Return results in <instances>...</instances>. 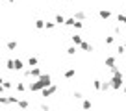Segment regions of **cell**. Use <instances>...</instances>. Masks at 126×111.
Masks as SVG:
<instances>
[{
    "label": "cell",
    "instance_id": "cell-3",
    "mask_svg": "<svg viewBox=\"0 0 126 111\" xmlns=\"http://www.w3.org/2000/svg\"><path fill=\"white\" fill-rule=\"evenodd\" d=\"M72 19H74V20H80V22H82V20H85V19H87V13L83 11V9H78V11H74Z\"/></svg>",
    "mask_w": 126,
    "mask_h": 111
},
{
    "label": "cell",
    "instance_id": "cell-20",
    "mask_svg": "<svg viewBox=\"0 0 126 111\" xmlns=\"http://www.w3.org/2000/svg\"><path fill=\"white\" fill-rule=\"evenodd\" d=\"M67 56H71V57L76 56V46H74V44H71V46L67 48Z\"/></svg>",
    "mask_w": 126,
    "mask_h": 111
},
{
    "label": "cell",
    "instance_id": "cell-37",
    "mask_svg": "<svg viewBox=\"0 0 126 111\" xmlns=\"http://www.w3.org/2000/svg\"><path fill=\"white\" fill-rule=\"evenodd\" d=\"M8 2H11V4H13V2H17V0H8Z\"/></svg>",
    "mask_w": 126,
    "mask_h": 111
},
{
    "label": "cell",
    "instance_id": "cell-10",
    "mask_svg": "<svg viewBox=\"0 0 126 111\" xmlns=\"http://www.w3.org/2000/svg\"><path fill=\"white\" fill-rule=\"evenodd\" d=\"M54 24H56V26H61V24H65V17H63L61 13H58V15L54 17Z\"/></svg>",
    "mask_w": 126,
    "mask_h": 111
},
{
    "label": "cell",
    "instance_id": "cell-11",
    "mask_svg": "<svg viewBox=\"0 0 126 111\" xmlns=\"http://www.w3.org/2000/svg\"><path fill=\"white\" fill-rule=\"evenodd\" d=\"M80 48H82L83 52H93V44H91V43H87V41H82Z\"/></svg>",
    "mask_w": 126,
    "mask_h": 111
},
{
    "label": "cell",
    "instance_id": "cell-1",
    "mask_svg": "<svg viewBox=\"0 0 126 111\" xmlns=\"http://www.w3.org/2000/svg\"><path fill=\"white\" fill-rule=\"evenodd\" d=\"M52 76L50 74H41L39 78H35V82H30L26 85L28 87V91H32V93H41L45 87H48V85H52Z\"/></svg>",
    "mask_w": 126,
    "mask_h": 111
},
{
    "label": "cell",
    "instance_id": "cell-38",
    "mask_svg": "<svg viewBox=\"0 0 126 111\" xmlns=\"http://www.w3.org/2000/svg\"><path fill=\"white\" fill-rule=\"evenodd\" d=\"M122 46H124V48H126V43H124V44H122Z\"/></svg>",
    "mask_w": 126,
    "mask_h": 111
},
{
    "label": "cell",
    "instance_id": "cell-16",
    "mask_svg": "<svg viewBox=\"0 0 126 111\" xmlns=\"http://www.w3.org/2000/svg\"><path fill=\"white\" fill-rule=\"evenodd\" d=\"M37 63H39V59L37 57H33V56H30V59H28V67H37Z\"/></svg>",
    "mask_w": 126,
    "mask_h": 111
},
{
    "label": "cell",
    "instance_id": "cell-13",
    "mask_svg": "<svg viewBox=\"0 0 126 111\" xmlns=\"http://www.w3.org/2000/svg\"><path fill=\"white\" fill-rule=\"evenodd\" d=\"M91 107H93V102H91V100H87V98L82 100V109H83V111H89Z\"/></svg>",
    "mask_w": 126,
    "mask_h": 111
},
{
    "label": "cell",
    "instance_id": "cell-31",
    "mask_svg": "<svg viewBox=\"0 0 126 111\" xmlns=\"http://www.w3.org/2000/svg\"><path fill=\"white\" fill-rule=\"evenodd\" d=\"M0 104H2V106H6V104H8V96L0 95Z\"/></svg>",
    "mask_w": 126,
    "mask_h": 111
},
{
    "label": "cell",
    "instance_id": "cell-40",
    "mask_svg": "<svg viewBox=\"0 0 126 111\" xmlns=\"http://www.w3.org/2000/svg\"><path fill=\"white\" fill-rule=\"evenodd\" d=\"M124 9H126V6H124Z\"/></svg>",
    "mask_w": 126,
    "mask_h": 111
},
{
    "label": "cell",
    "instance_id": "cell-5",
    "mask_svg": "<svg viewBox=\"0 0 126 111\" xmlns=\"http://www.w3.org/2000/svg\"><path fill=\"white\" fill-rule=\"evenodd\" d=\"M41 74H43V70H41L39 67H32L30 69V78H39Z\"/></svg>",
    "mask_w": 126,
    "mask_h": 111
},
{
    "label": "cell",
    "instance_id": "cell-6",
    "mask_svg": "<svg viewBox=\"0 0 126 111\" xmlns=\"http://www.w3.org/2000/svg\"><path fill=\"white\" fill-rule=\"evenodd\" d=\"M13 70H24V61L22 59H13Z\"/></svg>",
    "mask_w": 126,
    "mask_h": 111
},
{
    "label": "cell",
    "instance_id": "cell-36",
    "mask_svg": "<svg viewBox=\"0 0 126 111\" xmlns=\"http://www.w3.org/2000/svg\"><path fill=\"white\" fill-rule=\"evenodd\" d=\"M4 91H6V89L2 87V83H0V95H4Z\"/></svg>",
    "mask_w": 126,
    "mask_h": 111
},
{
    "label": "cell",
    "instance_id": "cell-35",
    "mask_svg": "<svg viewBox=\"0 0 126 111\" xmlns=\"http://www.w3.org/2000/svg\"><path fill=\"white\" fill-rule=\"evenodd\" d=\"M121 89H122V93H124V95H126V82L122 83V87H121Z\"/></svg>",
    "mask_w": 126,
    "mask_h": 111
},
{
    "label": "cell",
    "instance_id": "cell-15",
    "mask_svg": "<svg viewBox=\"0 0 126 111\" xmlns=\"http://www.w3.org/2000/svg\"><path fill=\"white\" fill-rule=\"evenodd\" d=\"M17 106H19L20 109H28V107H30V102H28V100H20V98H19V102H17Z\"/></svg>",
    "mask_w": 126,
    "mask_h": 111
},
{
    "label": "cell",
    "instance_id": "cell-25",
    "mask_svg": "<svg viewBox=\"0 0 126 111\" xmlns=\"http://www.w3.org/2000/svg\"><path fill=\"white\" fill-rule=\"evenodd\" d=\"M74 22H76V20L72 19V17H69V19H65V26H71V28H72V24H74Z\"/></svg>",
    "mask_w": 126,
    "mask_h": 111
},
{
    "label": "cell",
    "instance_id": "cell-12",
    "mask_svg": "<svg viewBox=\"0 0 126 111\" xmlns=\"http://www.w3.org/2000/svg\"><path fill=\"white\" fill-rule=\"evenodd\" d=\"M6 46H8V50H9V52H13V50H17L19 43H17L15 39H11V41H8V44H6Z\"/></svg>",
    "mask_w": 126,
    "mask_h": 111
},
{
    "label": "cell",
    "instance_id": "cell-21",
    "mask_svg": "<svg viewBox=\"0 0 126 111\" xmlns=\"http://www.w3.org/2000/svg\"><path fill=\"white\" fill-rule=\"evenodd\" d=\"M39 111H50V106H48L47 102H41L39 104Z\"/></svg>",
    "mask_w": 126,
    "mask_h": 111
},
{
    "label": "cell",
    "instance_id": "cell-19",
    "mask_svg": "<svg viewBox=\"0 0 126 111\" xmlns=\"http://www.w3.org/2000/svg\"><path fill=\"white\" fill-rule=\"evenodd\" d=\"M117 22H121V24L126 26V13H119L117 15Z\"/></svg>",
    "mask_w": 126,
    "mask_h": 111
},
{
    "label": "cell",
    "instance_id": "cell-18",
    "mask_svg": "<svg viewBox=\"0 0 126 111\" xmlns=\"http://www.w3.org/2000/svg\"><path fill=\"white\" fill-rule=\"evenodd\" d=\"M93 87H94V91H100V87H102V80H93Z\"/></svg>",
    "mask_w": 126,
    "mask_h": 111
},
{
    "label": "cell",
    "instance_id": "cell-23",
    "mask_svg": "<svg viewBox=\"0 0 126 111\" xmlns=\"http://www.w3.org/2000/svg\"><path fill=\"white\" fill-rule=\"evenodd\" d=\"M115 52H117L119 56H124V54H126V48L122 46V44H119V46H117V50H115Z\"/></svg>",
    "mask_w": 126,
    "mask_h": 111
},
{
    "label": "cell",
    "instance_id": "cell-8",
    "mask_svg": "<svg viewBox=\"0 0 126 111\" xmlns=\"http://www.w3.org/2000/svg\"><path fill=\"white\" fill-rule=\"evenodd\" d=\"M76 74V67H71V69H67V70L63 72V78H67V80H71L72 76Z\"/></svg>",
    "mask_w": 126,
    "mask_h": 111
},
{
    "label": "cell",
    "instance_id": "cell-9",
    "mask_svg": "<svg viewBox=\"0 0 126 111\" xmlns=\"http://www.w3.org/2000/svg\"><path fill=\"white\" fill-rule=\"evenodd\" d=\"M71 41H72V44H74V46H80V44H82V35H80V33H74V35L71 37Z\"/></svg>",
    "mask_w": 126,
    "mask_h": 111
},
{
    "label": "cell",
    "instance_id": "cell-27",
    "mask_svg": "<svg viewBox=\"0 0 126 111\" xmlns=\"http://www.w3.org/2000/svg\"><path fill=\"white\" fill-rule=\"evenodd\" d=\"M19 102V96H8V104H17Z\"/></svg>",
    "mask_w": 126,
    "mask_h": 111
},
{
    "label": "cell",
    "instance_id": "cell-29",
    "mask_svg": "<svg viewBox=\"0 0 126 111\" xmlns=\"http://www.w3.org/2000/svg\"><path fill=\"white\" fill-rule=\"evenodd\" d=\"M113 43H115V37L113 35H108L106 37V44H113Z\"/></svg>",
    "mask_w": 126,
    "mask_h": 111
},
{
    "label": "cell",
    "instance_id": "cell-7",
    "mask_svg": "<svg viewBox=\"0 0 126 111\" xmlns=\"http://www.w3.org/2000/svg\"><path fill=\"white\" fill-rule=\"evenodd\" d=\"M98 17H100L102 20H108V19H111V11H110V9H100V11H98Z\"/></svg>",
    "mask_w": 126,
    "mask_h": 111
},
{
    "label": "cell",
    "instance_id": "cell-26",
    "mask_svg": "<svg viewBox=\"0 0 126 111\" xmlns=\"http://www.w3.org/2000/svg\"><path fill=\"white\" fill-rule=\"evenodd\" d=\"M72 28H74V30H82V28H83V22H80V20H76V22L72 24Z\"/></svg>",
    "mask_w": 126,
    "mask_h": 111
},
{
    "label": "cell",
    "instance_id": "cell-2",
    "mask_svg": "<svg viewBox=\"0 0 126 111\" xmlns=\"http://www.w3.org/2000/svg\"><path fill=\"white\" fill-rule=\"evenodd\" d=\"M56 91H58V85L52 83V85H48V87H45L43 91H41V96H43V98H50V96L56 95Z\"/></svg>",
    "mask_w": 126,
    "mask_h": 111
},
{
    "label": "cell",
    "instance_id": "cell-17",
    "mask_svg": "<svg viewBox=\"0 0 126 111\" xmlns=\"http://www.w3.org/2000/svg\"><path fill=\"white\" fill-rule=\"evenodd\" d=\"M33 26H35L37 30H45V20L43 19H37L35 22H33Z\"/></svg>",
    "mask_w": 126,
    "mask_h": 111
},
{
    "label": "cell",
    "instance_id": "cell-32",
    "mask_svg": "<svg viewBox=\"0 0 126 111\" xmlns=\"http://www.w3.org/2000/svg\"><path fill=\"white\" fill-rule=\"evenodd\" d=\"M6 65H8V70H13V59H8Z\"/></svg>",
    "mask_w": 126,
    "mask_h": 111
},
{
    "label": "cell",
    "instance_id": "cell-30",
    "mask_svg": "<svg viewBox=\"0 0 126 111\" xmlns=\"http://www.w3.org/2000/svg\"><path fill=\"white\" fill-rule=\"evenodd\" d=\"M72 96H74L76 100H83V93H80V91H76V93H74Z\"/></svg>",
    "mask_w": 126,
    "mask_h": 111
},
{
    "label": "cell",
    "instance_id": "cell-4",
    "mask_svg": "<svg viewBox=\"0 0 126 111\" xmlns=\"http://www.w3.org/2000/svg\"><path fill=\"white\" fill-rule=\"evenodd\" d=\"M104 63H106V67L111 69V67H115V65H117V57H115V56H108Z\"/></svg>",
    "mask_w": 126,
    "mask_h": 111
},
{
    "label": "cell",
    "instance_id": "cell-39",
    "mask_svg": "<svg viewBox=\"0 0 126 111\" xmlns=\"http://www.w3.org/2000/svg\"><path fill=\"white\" fill-rule=\"evenodd\" d=\"M124 67H126V61H124Z\"/></svg>",
    "mask_w": 126,
    "mask_h": 111
},
{
    "label": "cell",
    "instance_id": "cell-22",
    "mask_svg": "<svg viewBox=\"0 0 126 111\" xmlns=\"http://www.w3.org/2000/svg\"><path fill=\"white\" fill-rule=\"evenodd\" d=\"M2 87H4V89H11V87H13V82H9V80H4V82H2Z\"/></svg>",
    "mask_w": 126,
    "mask_h": 111
},
{
    "label": "cell",
    "instance_id": "cell-24",
    "mask_svg": "<svg viewBox=\"0 0 126 111\" xmlns=\"http://www.w3.org/2000/svg\"><path fill=\"white\" fill-rule=\"evenodd\" d=\"M110 89H111L110 82H102V87H100V91H110Z\"/></svg>",
    "mask_w": 126,
    "mask_h": 111
},
{
    "label": "cell",
    "instance_id": "cell-33",
    "mask_svg": "<svg viewBox=\"0 0 126 111\" xmlns=\"http://www.w3.org/2000/svg\"><path fill=\"white\" fill-rule=\"evenodd\" d=\"M113 33H115V35H119V33H121V24H117V26L113 28Z\"/></svg>",
    "mask_w": 126,
    "mask_h": 111
},
{
    "label": "cell",
    "instance_id": "cell-14",
    "mask_svg": "<svg viewBox=\"0 0 126 111\" xmlns=\"http://www.w3.org/2000/svg\"><path fill=\"white\" fill-rule=\"evenodd\" d=\"M13 87H15L19 93H24V91L28 89V87H26V83H24V82H17V85H13Z\"/></svg>",
    "mask_w": 126,
    "mask_h": 111
},
{
    "label": "cell",
    "instance_id": "cell-28",
    "mask_svg": "<svg viewBox=\"0 0 126 111\" xmlns=\"http://www.w3.org/2000/svg\"><path fill=\"white\" fill-rule=\"evenodd\" d=\"M54 28H56L54 22H45V30H54Z\"/></svg>",
    "mask_w": 126,
    "mask_h": 111
},
{
    "label": "cell",
    "instance_id": "cell-34",
    "mask_svg": "<svg viewBox=\"0 0 126 111\" xmlns=\"http://www.w3.org/2000/svg\"><path fill=\"white\" fill-rule=\"evenodd\" d=\"M22 76H24V78H30V69H24V70H22Z\"/></svg>",
    "mask_w": 126,
    "mask_h": 111
}]
</instances>
